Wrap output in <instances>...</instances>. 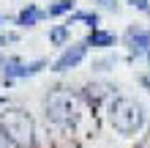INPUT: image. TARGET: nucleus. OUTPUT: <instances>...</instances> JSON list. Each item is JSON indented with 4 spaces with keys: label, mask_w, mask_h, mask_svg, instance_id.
Wrapping results in <instances>:
<instances>
[{
    "label": "nucleus",
    "mask_w": 150,
    "mask_h": 148,
    "mask_svg": "<svg viewBox=\"0 0 150 148\" xmlns=\"http://www.w3.org/2000/svg\"><path fill=\"white\" fill-rule=\"evenodd\" d=\"M139 82L147 88V93H150V71H145V74H139Z\"/></svg>",
    "instance_id": "dca6fc26"
},
{
    "label": "nucleus",
    "mask_w": 150,
    "mask_h": 148,
    "mask_svg": "<svg viewBox=\"0 0 150 148\" xmlns=\"http://www.w3.org/2000/svg\"><path fill=\"white\" fill-rule=\"evenodd\" d=\"M68 39H71V28H68L66 22L49 28V44L52 47H68Z\"/></svg>",
    "instance_id": "9b49d317"
},
{
    "label": "nucleus",
    "mask_w": 150,
    "mask_h": 148,
    "mask_svg": "<svg viewBox=\"0 0 150 148\" xmlns=\"http://www.w3.org/2000/svg\"><path fill=\"white\" fill-rule=\"evenodd\" d=\"M14 41H19V30H11V33H0V47H6V44H14Z\"/></svg>",
    "instance_id": "ddd939ff"
},
{
    "label": "nucleus",
    "mask_w": 150,
    "mask_h": 148,
    "mask_svg": "<svg viewBox=\"0 0 150 148\" xmlns=\"http://www.w3.org/2000/svg\"><path fill=\"white\" fill-rule=\"evenodd\" d=\"M98 6H101V8H109V11H115V8H117V3H115V0H98Z\"/></svg>",
    "instance_id": "2eb2a0df"
},
{
    "label": "nucleus",
    "mask_w": 150,
    "mask_h": 148,
    "mask_svg": "<svg viewBox=\"0 0 150 148\" xmlns=\"http://www.w3.org/2000/svg\"><path fill=\"white\" fill-rule=\"evenodd\" d=\"M44 16H47V11H44V8H38L36 3H28L19 14H16V25H19V28H36Z\"/></svg>",
    "instance_id": "6e6552de"
},
{
    "label": "nucleus",
    "mask_w": 150,
    "mask_h": 148,
    "mask_svg": "<svg viewBox=\"0 0 150 148\" xmlns=\"http://www.w3.org/2000/svg\"><path fill=\"white\" fill-rule=\"evenodd\" d=\"M76 22H85L90 30H96V28H98V22H101V16H98V11H74V14H68V19H66L68 28L76 25Z\"/></svg>",
    "instance_id": "1a4fd4ad"
},
{
    "label": "nucleus",
    "mask_w": 150,
    "mask_h": 148,
    "mask_svg": "<svg viewBox=\"0 0 150 148\" xmlns=\"http://www.w3.org/2000/svg\"><path fill=\"white\" fill-rule=\"evenodd\" d=\"M87 41H74L71 47H63V52H60V58L52 63V71H57V74H63L68 71V69H76L82 60L87 58Z\"/></svg>",
    "instance_id": "39448f33"
},
{
    "label": "nucleus",
    "mask_w": 150,
    "mask_h": 148,
    "mask_svg": "<svg viewBox=\"0 0 150 148\" xmlns=\"http://www.w3.org/2000/svg\"><path fill=\"white\" fill-rule=\"evenodd\" d=\"M0 22H3V16H0Z\"/></svg>",
    "instance_id": "a211bd4d"
},
{
    "label": "nucleus",
    "mask_w": 150,
    "mask_h": 148,
    "mask_svg": "<svg viewBox=\"0 0 150 148\" xmlns=\"http://www.w3.org/2000/svg\"><path fill=\"white\" fill-rule=\"evenodd\" d=\"M123 41L131 49V55H137V58H145L150 52V30L142 28V25H128V30L123 33Z\"/></svg>",
    "instance_id": "423d86ee"
},
{
    "label": "nucleus",
    "mask_w": 150,
    "mask_h": 148,
    "mask_svg": "<svg viewBox=\"0 0 150 148\" xmlns=\"http://www.w3.org/2000/svg\"><path fill=\"white\" fill-rule=\"evenodd\" d=\"M47 118L52 124L71 129L82 118V99L71 91H55L47 96Z\"/></svg>",
    "instance_id": "7ed1b4c3"
},
{
    "label": "nucleus",
    "mask_w": 150,
    "mask_h": 148,
    "mask_svg": "<svg viewBox=\"0 0 150 148\" xmlns=\"http://www.w3.org/2000/svg\"><path fill=\"white\" fill-rule=\"evenodd\" d=\"M0 132L16 148H30L36 143V121L22 107H6L0 112Z\"/></svg>",
    "instance_id": "f257e3e1"
},
{
    "label": "nucleus",
    "mask_w": 150,
    "mask_h": 148,
    "mask_svg": "<svg viewBox=\"0 0 150 148\" xmlns=\"http://www.w3.org/2000/svg\"><path fill=\"white\" fill-rule=\"evenodd\" d=\"M87 47H93V49H109V47H115L117 44V36H115L112 30H104V28H96V30H90L87 33Z\"/></svg>",
    "instance_id": "0eeeda50"
},
{
    "label": "nucleus",
    "mask_w": 150,
    "mask_h": 148,
    "mask_svg": "<svg viewBox=\"0 0 150 148\" xmlns=\"http://www.w3.org/2000/svg\"><path fill=\"white\" fill-rule=\"evenodd\" d=\"M49 63L44 58L38 60H33V63H22L19 58H11V60H6V66H3V85H11L14 80H22V77H33V74H38L41 69H47Z\"/></svg>",
    "instance_id": "20e7f679"
},
{
    "label": "nucleus",
    "mask_w": 150,
    "mask_h": 148,
    "mask_svg": "<svg viewBox=\"0 0 150 148\" xmlns=\"http://www.w3.org/2000/svg\"><path fill=\"white\" fill-rule=\"evenodd\" d=\"M128 6H134V8H139L142 14H150V0H126Z\"/></svg>",
    "instance_id": "4468645a"
},
{
    "label": "nucleus",
    "mask_w": 150,
    "mask_h": 148,
    "mask_svg": "<svg viewBox=\"0 0 150 148\" xmlns=\"http://www.w3.org/2000/svg\"><path fill=\"white\" fill-rule=\"evenodd\" d=\"M109 124L117 134L131 137L145 126V107L131 96H115L109 104Z\"/></svg>",
    "instance_id": "f03ea898"
},
{
    "label": "nucleus",
    "mask_w": 150,
    "mask_h": 148,
    "mask_svg": "<svg viewBox=\"0 0 150 148\" xmlns=\"http://www.w3.org/2000/svg\"><path fill=\"white\" fill-rule=\"evenodd\" d=\"M0 148H11V143L6 140V134H3V132H0Z\"/></svg>",
    "instance_id": "f3484780"
},
{
    "label": "nucleus",
    "mask_w": 150,
    "mask_h": 148,
    "mask_svg": "<svg viewBox=\"0 0 150 148\" xmlns=\"http://www.w3.org/2000/svg\"><path fill=\"white\" fill-rule=\"evenodd\" d=\"M74 11H76V0H55V3H49L47 16L49 19H57V16H68Z\"/></svg>",
    "instance_id": "9d476101"
},
{
    "label": "nucleus",
    "mask_w": 150,
    "mask_h": 148,
    "mask_svg": "<svg viewBox=\"0 0 150 148\" xmlns=\"http://www.w3.org/2000/svg\"><path fill=\"white\" fill-rule=\"evenodd\" d=\"M85 91H87V93H85V96H87V102H90L93 107H96V104H98L104 96H109L115 88H112V85H87Z\"/></svg>",
    "instance_id": "f8f14e48"
}]
</instances>
